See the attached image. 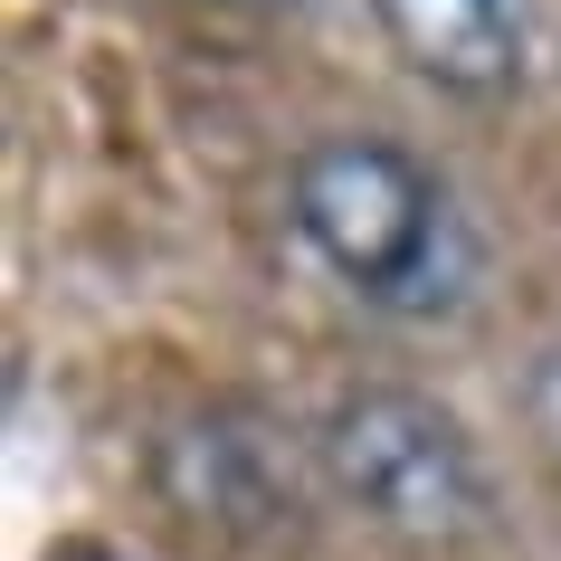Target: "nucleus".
I'll use <instances>...</instances> for the list:
<instances>
[{
    "instance_id": "6",
    "label": "nucleus",
    "mask_w": 561,
    "mask_h": 561,
    "mask_svg": "<svg viewBox=\"0 0 561 561\" xmlns=\"http://www.w3.org/2000/svg\"><path fill=\"white\" fill-rule=\"evenodd\" d=\"M48 561H115V552H95V542H67V552H48Z\"/></svg>"
},
{
    "instance_id": "2",
    "label": "nucleus",
    "mask_w": 561,
    "mask_h": 561,
    "mask_svg": "<svg viewBox=\"0 0 561 561\" xmlns=\"http://www.w3.org/2000/svg\"><path fill=\"white\" fill-rule=\"evenodd\" d=\"M324 476L343 485L371 533L410 542V552H447L485 533V457L438 400L419 390H353L324 419Z\"/></svg>"
},
{
    "instance_id": "3",
    "label": "nucleus",
    "mask_w": 561,
    "mask_h": 561,
    "mask_svg": "<svg viewBox=\"0 0 561 561\" xmlns=\"http://www.w3.org/2000/svg\"><path fill=\"white\" fill-rule=\"evenodd\" d=\"M381 30L428 87L504 95L533 58V0H381Z\"/></svg>"
},
{
    "instance_id": "5",
    "label": "nucleus",
    "mask_w": 561,
    "mask_h": 561,
    "mask_svg": "<svg viewBox=\"0 0 561 561\" xmlns=\"http://www.w3.org/2000/svg\"><path fill=\"white\" fill-rule=\"evenodd\" d=\"M533 419H542V438H552V457H561V353L542 362V381H533Z\"/></svg>"
},
{
    "instance_id": "4",
    "label": "nucleus",
    "mask_w": 561,
    "mask_h": 561,
    "mask_svg": "<svg viewBox=\"0 0 561 561\" xmlns=\"http://www.w3.org/2000/svg\"><path fill=\"white\" fill-rule=\"evenodd\" d=\"M162 485H172L181 514L229 524V533H266L276 514H296V485L276 476V447L238 438L229 419H209V428H191V438L162 447Z\"/></svg>"
},
{
    "instance_id": "1",
    "label": "nucleus",
    "mask_w": 561,
    "mask_h": 561,
    "mask_svg": "<svg viewBox=\"0 0 561 561\" xmlns=\"http://www.w3.org/2000/svg\"><path fill=\"white\" fill-rule=\"evenodd\" d=\"M305 248L381 314H447L476 286V229L419 152L381 134H333L296 162Z\"/></svg>"
},
{
    "instance_id": "7",
    "label": "nucleus",
    "mask_w": 561,
    "mask_h": 561,
    "mask_svg": "<svg viewBox=\"0 0 561 561\" xmlns=\"http://www.w3.org/2000/svg\"><path fill=\"white\" fill-rule=\"evenodd\" d=\"M219 10H286V0H219Z\"/></svg>"
}]
</instances>
